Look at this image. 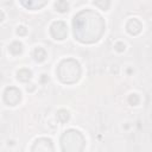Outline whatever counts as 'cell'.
<instances>
[{
  "mask_svg": "<svg viewBox=\"0 0 152 152\" xmlns=\"http://www.w3.org/2000/svg\"><path fill=\"white\" fill-rule=\"evenodd\" d=\"M75 38L84 44L97 42L104 32V20L94 10H83L78 12L72 20Z\"/></svg>",
  "mask_w": 152,
  "mask_h": 152,
  "instance_id": "cell-1",
  "label": "cell"
},
{
  "mask_svg": "<svg viewBox=\"0 0 152 152\" xmlns=\"http://www.w3.org/2000/svg\"><path fill=\"white\" fill-rule=\"evenodd\" d=\"M56 72L62 83L72 84L76 83L81 77V65L76 59L66 58L58 64Z\"/></svg>",
  "mask_w": 152,
  "mask_h": 152,
  "instance_id": "cell-2",
  "label": "cell"
},
{
  "mask_svg": "<svg viewBox=\"0 0 152 152\" xmlns=\"http://www.w3.org/2000/svg\"><path fill=\"white\" fill-rule=\"evenodd\" d=\"M86 139L83 134L77 129H68L61 137V148L66 152H80L83 151Z\"/></svg>",
  "mask_w": 152,
  "mask_h": 152,
  "instance_id": "cell-3",
  "label": "cell"
},
{
  "mask_svg": "<svg viewBox=\"0 0 152 152\" xmlns=\"http://www.w3.org/2000/svg\"><path fill=\"white\" fill-rule=\"evenodd\" d=\"M50 33L51 36L57 39V40H63L66 38L68 36V27H66V24L62 20H57V21H53L50 26Z\"/></svg>",
  "mask_w": 152,
  "mask_h": 152,
  "instance_id": "cell-4",
  "label": "cell"
},
{
  "mask_svg": "<svg viewBox=\"0 0 152 152\" xmlns=\"http://www.w3.org/2000/svg\"><path fill=\"white\" fill-rule=\"evenodd\" d=\"M21 100V93L15 87H7L4 91V101L8 106H15Z\"/></svg>",
  "mask_w": 152,
  "mask_h": 152,
  "instance_id": "cell-5",
  "label": "cell"
},
{
  "mask_svg": "<svg viewBox=\"0 0 152 152\" xmlns=\"http://www.w3.org/2000/svg\"><path fill=\"white\" fill-rule=\"evenodd\" d=\"M31 151L34 152V151H42V152H52L55 151V147H53V144H52V140L49 139V138H39L34 141V144L32 145L31 147Z\"/></svg>",
  "mask_w": 152,
  "mask_h": 152,
  "instance_id": "cell-6",
  "label": "cell"
},
{
  "mask_svg": "<svg viewBox=\"0 0 152 152\" xmlns=\"http://www.w3.org/2000/svg\"><path fill=\"white\" fill-rule=\"evenodd\" d=\"M141 28H142L141 23H140L138 19H135V18L129 19V20L127 21V24H126V30H127V32H128L129 34H132V36L139 34V33L141 32Z\"/></svg>",
  "mask_w": 152,
  "mask_h": 152,
  "instance_id": "cell-7",
  "label": "cell"
},
{
  "mask_svg": "<svg viewBox=\"0 0 152 152\" xmlns=\"http://www.w3.org/2000/svg\"><path fill=\"white\" fill-rule=\"evenodd\" d=\"M19 1L27 10H39L44 7L49 0H19Z\"/></svg>",
  "mask_w": 152,
  "mask_h": 152,
  "instance_id": "cell-8",
  "label": "cell"
},
{
  "mask_svg": "<svg viewBox=\"0 0 152 152\" xmlns=\"http://www.w3.org/2000/svg\"><path fill=\"white\" fill-rule=\"evenodd\" d=\"M31 77H32V72H31L30 69L23 68V69L18 70V72H17V78L21 82H27Z\"/></svg>",
  "mask_w": 152,
  "mask_h": 152,
  "instance_id": "cell-9",
  "label": "cell"
},
{
  "mask_svg": "<svg viewBox=\"0 0 152 152\" xmlns=\"http://www.w3.org/2000/svg\"><path fill=\"white\" fill-rule=\"evenodd\" d=\"M8 51L14 56L20 55L23 52V44L20 42H12L8 46Z\"/></svg>",
  "mask_w": 152,
  "mask_h": 152,
  "instance_id": "cell-10",
  "label": "cell"
},
{
  "mask_svg": "<svg viewBox=\"0 0 152 152\" xmlns=\"http://www.w3.org/2000/svg\"><path fill=\"white\" fill-rule=\"evenodd\" d=\"M33 57H34V59L37 61V62H43V61H45V58H46V51L43 49V48H36L34 49V51H33Z\"/></svg>",
  "mask_w": 152,
  "mask_h": 152,
  "instance_id": "cell-11",
  "label": "cell"
},
{
  "mask_svg": "<svg viewBox=\"0 0 152 152\" xmlns=\"http://www.w3.org/2000/svg\"><path fill=\"white\" fill-rule=\"evenodd\" d=\"M55 8L56 11H58L59 13H64V12H68L69 10V4L66 0H57L56 4H55Z\"/></svg>",
  "mask_w": 152,
  "mask_h": 152,
  "instance_id": "cell-12",
  "label": "cell"
},
{
  "mask_svg": "<svg viewBox=\"0 0 152 152\" xmlns=\"http://www.w3.org/2000/svg\"><path fill=\"white\" fill-rule=\"evenodd\" d=\"M69 119H70V114H69V112H68L66 109H59V110L57 112V120H58L59 122L64 124V122H66Z\"/></svg>",
  "mask_w": 152,
  "mask_h": 152,
  "instance_id": "cell-13",
  "label": "cell"
},
{
  "mask_svg": "<svg viewBox=\"0 0 152 152\" xmlns=\"http://www.w3.org/2000/svg\"><path fill=\"white\" fill-rule=\"evenodd\" d=\"M94 4L100 10L107 11L109 8V6H110V0H94Z\"/></svg>",
  "mask_w": 152,
  "mask_h": 152,
  "instance_id": "cell-14",
  "label": "cell"
},
{
  "mask_svg": "<svg viewBox=\"0 0 152 152\" xmlns=\"http://www.w3.org/2000/svg\"><path fill=\"white\" fill-rule=\"evenodd\" d=\"M139 101H140V99H139V96L137 94H131L128 96V103L132 104V106H137L139 103Z\"/></svg>",
  "mask_w": 152,
  "mask_h": 152,
  "instance_id": "cell-15",
  "label": "cell"
},
{
  "mask_svg": "<svg viewBox=\"0 0 152 152\" xmlns=\"http://www.w3.org/2000/svg\"><path fill=\"white\" fill-rule=\"evenodd\" d=\"M114 48H115V50H116L118 52H124L126 46H125V44H124L122 42H118V43H115Z\"/></svg>",
  "mask_w": 152,
  "mask_h": 152,
  "instance_id": "cell-16",
  "label": "cell"
},
{
  "mask_svg": "<svg viewBox=\"0 0 152 152\" xmlns=\"http://www.w3.org/2000/svg\"><path fill=\"white\" fill-rule=\"evenodd\" d=\"M17 33L19 34V36H25L26 33H27V28L25 27V26H18V28H17Z\"/></svg>",
  "mask_w": 152,
  "mask_h": 152,
  "instance_id": "cell-17",
  "label": "cell"
},
{
  "mask_svg": "<svg viewBox=\"0 0 152 152\" xmlns=\"http://www.w3.org/2000/svg\"><path fill=\"white\" fill-rule=\"evenodd\" d=\"M40 80H42V82H46V81H49V77H48L46 75H42Z\"/></svg>",
  "mask_w": 152,
  "mask_h": 152,
  "instance_id": "cell-18",
  "label": "cell"
}]
</instances>
